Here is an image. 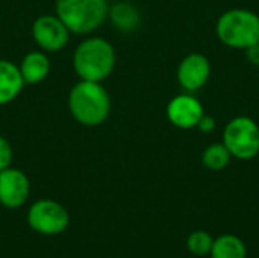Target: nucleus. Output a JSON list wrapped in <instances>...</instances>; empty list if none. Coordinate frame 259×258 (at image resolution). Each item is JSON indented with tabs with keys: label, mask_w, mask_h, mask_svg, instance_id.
<instances>
[{
	"label": "nucleus",
	"mask_w": 259,
	"mask_h": 258,
	"mask_svg": "<svg viewBox=\"0 0 259 258\" xmlns=\"http://www.w3.org/2000/svg\"><path fill=\"white\" fill-rule=\"evenodd\" d=\"M200 132H205V134H208V132H211V131H214V128H215V120H214V117H211V116H202L200 117V120H199V123H197V126H196Z\"/></svg>",
	"instance_id": "18"
},
{
	"label": "nucleus",
	"mask_w": 259,
	"mask_h": 258,
	"mask_svg": "<svg viewBox=\"0 0 259 258\" xmlns=\"http://www.w3.org/2000/svg\"><path fill=\"white\" fill-rule=\"evenodd\" d=\"M115 61L117 56L112 44L102 36H91L76 47L73 68L82 81L103 82L114 71Z\"/></svg>",
	"instance_id": "2"
},
{
	"label": "nucleus",
	"mask_w": 259,
	"mask_h": 258,
	"mask_svg": "<svg viewBox=\"0 0 259 258\" xmlns=\"http://www.w3.org/2000/svg\"><path fill=\"white\" fill-rule=\"evenodd\" d=\"M27 225L41 236H58L70 225L67 208L53 199H39L27 210Z\"/></svg>",
	"instance_id": "6"
},
{
	"label": "nucleus",
	"mask_w": 259,
	"mask_h": 258,
	"mask_svg": "<svg viewBox=\"0 0 259 258\" xmlns=\"http://www.w3.org/2000/svg\"><path fill=\"white\" fill-rule=\"evenodd\" d=\"M108 17L112 26L120 32H132L138 29L141 23V15L137 6L127 2H117L109 6Z\"/></svg>",
	"instance_id": "13"
},
{
	"label": "nucleus",
	"mask_w": 259,
	"mask_h": 258,
	"mask_svg": "<svg viewBox=\"0 0 259 258\" xmlns=\"http://www.w3.org/2000/svg\"><path fill=\"white\" fill-rule=\"evenodd\" d=\"M108 0H56L55 12L71 33L87 35L108 18Z\"/></svg>",
	"instance_id": "3"
},
{
	"label": "nucleus",
	"mask_w": 259,
	"mask_h": 258,
	"mask_svg": "<svg viewBox=\"0 0 259 258\" xmlns=\"http://www.w3.org/2000/svg\"><path fill=\"white\" fill-rule=\"evenodd\" d=\"M231 158H232V155H231L229 149L225 146V143L209 144L202 154L203 166L212 172H220L225 167H228V164L231 163Z\"/></svg>",
	"instance_id": "15"
},
{
	"label": "nucleus",
	"mask_w": 259,
	"mask_h": 258,
	"mask_svg": "<svg viewBox=\"0 0 259 258\" xmlns=\"http://www.w3.org/2000/svg\"><path fill=\"white\" fill-rule=\"evenodd\" d=\"M68 27L55 15H41L32 24V38L36 46L44 52H59L70 40Z\"/></svg>",
	"instance_id": "7"
},
{
	"label": "nucleus",
	"mask_w": 259,
	"mask_h": 258,
	"mask_svg": "<svg viewBox=\"0 0 259 258\" xmlns=\"http://www.w3.org/2000/svg\"><path fill=\"white\" fill-rule=\"evenodd\" d=\"M223 143L237 160H253L259 154V126L250 117H235L223 131Z\"/></svg>",
	"instance_id": "5"
},
{
	"label": "nucleus",
	"mask_w": 259,
	"mask_h": 258,
	"mask_svg": "<svg viewBox=\"0 0 259 258\" xmlns=\"http://www.w3.org/2000/svg\"><path fill=\"white\" fill-rule=\"evenodd\" d=\"M211 76V64L206 56L191 53L185 56L178 67V81L187 91H197L208 82Z\"/></svg>",
	"instance_id": "10"
},
{
	"label": "nucleus",
	"mask_w": 259,
	"mask_h": 258,
	"mask_svg": "<svg viewBox=\"0 0 259 258\" xmlns=\"http://www.w3.org/2000/svg\"><path fill=\"white\" fill-rule=\"evenodd\" d=\"M209 255L211 258H247V249L240 237L225 234L214 239Z\"/></svg>",
	"instance_id": "14"
},
{
	"label": "nucleus",
	"mask_w": 259,
	"mask_h": 258,
	"mask_svg": "<svg viewBox=\"0 0 259 258\" xmlns=\"http://www.w3.org/2000/svg\"><path fill=\"white\" fill-rule=\"evenodd\" d=\"M24 85L18 65L8 59H0V106L14 102Z\"/></svg>",
	"instance_id": "11"
},
{
	"label": "nucleus",
	"mask_w": 259,
	"mask_h": 258,
	"mask_svg": "<svg viewBox=\"0 0 259 258\" xmlns=\"http://www.w3.org/2000/svg\"><path fill=\"white\" fill-rule=\"evenodd\" d=\"M30 195V182L20 169L8 167L0 172V204L15 210L24 205Z\"/></svg>",
	"instance_id": "8"
},
{
	"label": "nucleus",
	"mask_w": 259,
	"mask_h": 258,
	"mask_svg": "<svg viewBox=\"0 0 259 258\" xmlns=\"http://www.w3.org/2000/svg\"><path fill=\"white\" fill-rule=\"evenodd\" d=\"M203 114V105L191 94H179L167 105V117L179 129L196 128Z\"/></svg>",
	"instance_id": "9"
},
{
	"label": "nucleus",
	"mask_w": 259,
	"mask_h": 258,
	"mask_svg": "<svg viewBox=\"0 0 259 258\" xmlns=\"http://www.w3.org/2000/svg\"><path fill=\"white\" fill-rule=\"evenodd\" d=\"M214 239L209 233L206 231H194L188 236L187 239V248L191 254L197 257H205L211 252L212 249Z\"/></svg>",
	"instance_id": "16"
},
{
	"label": "nucleus",
	"mask_w": 259,
	"mask_h": 258,
	"mask_svg": "<svg viewBox=\"0 0 259 258\" xmlns=\"http://www.w3.org/2000/svg\"><path fill=\"white\" fill-rule=\"evenodd\" d=\"M68 111L83 126H100L111 114V96L102 82L80 79L68 93Z\"/></svg>",
	"instance_id": "1"
},
{
	"label": "nucleus",
	"mask_w": 259,
	"mask_h": 258,
	"mask_svg": "<svg viewBox=\"0 0 259 258\" xmlns=\"http://www.w3.org/2000/svg\"><path fill=\"white\" fill-rule=\"evenodd\" d=\"M246 56H247V59H249L250 64L259 65V41L255 43V44H252V46H249L246 49Z\"/></svg>",
	"instance_id": "19"
},
{
	"label": "nucleus",
	"mask_w": 259,
	"mask_h": 258,
	"mask_svg": "<svg viewBox=\"0 0 259 258\" xmlns=\"http://www.w3.org/2000/svg\"><path fill=\"white\" fill-rule=\"evenodd\" d=\"M18 68L24 84H39L50 73V59L44 52L33 50L24 55Z\"/></svg>",
	"instance_id": "12"
},
{
	"label": "nucleus",
	"mask_w": 259,
	"mask_h": 258,
	"mask_svg": "<svg viewBox=\"0 0 259 258\" xmlns=\"http://www.w3.org/2000/svg\"><path fill=\"white\" fill-rule=\"evenodd\" d=\"M219 40L234 49H247L259 41V15L249 9L226 11L217 21Z\"/></svg>",
	"instance_id": "4"
},
{
	"label": "nucleus",
	"mask_w": 259,
	"mask_h": 258,
	"mask_svg": "<svg viewBox=\"0 0 259 258\" xmlns=\"http://www.w3.org/2000/svg\"><path fill=\"white\" fill-rule=\"evenodd\" d=\"M12 158H14V152H12L11 143L5 137L0 135V172L11 167Z\"/></svg>",
	"instance_id": "17"
}]
</instances>
